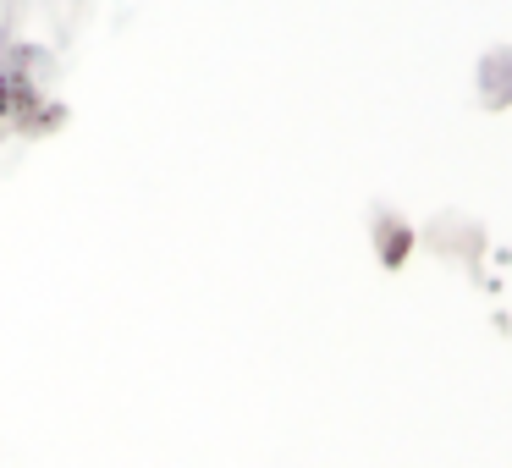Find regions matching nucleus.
I'll list each match as a JSON object with an SVG mask.
<instances>
[{
  "label": "nucleus",
  "instance_id": "1",
  "mask_svg": "<svg viewBox=\"0 0 512 468\" xmlns=\"http://www.w3.org/2000/svg\"><path fill=\"white\" fill-rule=\"evenodd\" d=\"M17 111V83H12V72L0 67V127H6V116Z\"/></svg>",
  "mask_w": 512,
  "mask_h": 468
}]
</instances>
